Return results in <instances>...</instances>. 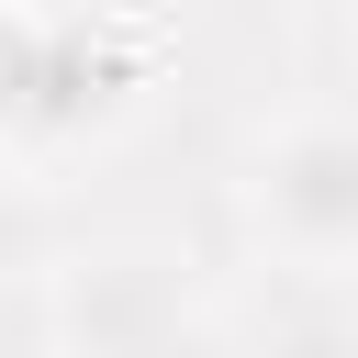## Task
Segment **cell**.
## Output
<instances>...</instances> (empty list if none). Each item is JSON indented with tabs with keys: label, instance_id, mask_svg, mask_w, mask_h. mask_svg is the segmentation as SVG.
I'll use <instances>...</instances> for the list:
<instances>
[{
	"label": "cell",
	"instance_id": "7a4b0ae2",
	"mask_svg": "<svg viewBox=\"0 0 358 358\" xmlns=\"http://www.w3.org/2000/svg\"><path fill=\"white\" fill-rule=\"evenodd\" d=\"M190 313H201L190 268L145 235H101V246H67L45 268V336L67 358H157Z\"/></svg>",
	"mask_w": 358,
	"mask_h": 358
},
{
	"label": "cell",
	"instance_id": "6da1fadb",
	"mask_svg": "<svg viewBox=\"0 0 358 358\" xmlns=\"http://www.w3.org/2000/svg\"><path fill=\"white\" fill-rule=\"evenodd\" d=\"M235 201H246V235L291 280H358V112L280 123L246 157Z\"/></svg>",
	"mask_w": 358,
	"mask_h": 358
},
{
	"label": "cell",
	"instance_id": "277c9868",
	"mask_svg": "<svg viewBox=\"0 0 358 358\" xmlns=\"http://www.w3.org/2000/svg\"><path fill=\"white\" fill-rule=\"evenodd\" d=\"M157 358H246V336H235L224 313H190V324H179V336H168Z\"/></svg>",
	"mask_w": 358,
	"mask_h": 358
},
{
	"label": "cell",
	"instance_id": "3957f363",
	"mask_svg": "<svg viewBox=\"0 0 358 358\" xmlns=\"http://www.w3.org/2000/svg\"><path fill=\"white\" fill-rule=\"evenodd\" d=\"M246 358H358V302H336V280H302V302H280Z\"/></svg>",
	"mask_w": 358,
	"mask_h": 358
}]
</instances>
